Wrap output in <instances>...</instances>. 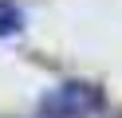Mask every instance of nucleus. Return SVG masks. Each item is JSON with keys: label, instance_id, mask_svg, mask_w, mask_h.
Segmentation results:
<instances>
[{"label": "nucleus", "instance_id": "f257e3e1", "mask_svg": "<svg viewBox=\"0 0 122 118\" xmlns=\"http://www.w3.org/2000/svg\"><path fill=\"white\" fill-rule=\"evenodd\" d=\"M102 110V91L95 83H63L43 94L40 118H95Z\"/></svg>", "mask_w": 122, "mask_h": 118}, {"label": "nucleus", "instance_id": "f03ea898", "mask_svg": "<svg viewBox=\"0 0 122 118\" xmlns=\"http://www.w3.org/2000/svg\"><path fill=\"white\" fill-rule=\"evenodd\" d=\"M20 8L12 4V0H0V36H16L20 31Z\"/></svg>", "mask_w": 122, "mask_h": 118}]
</instances>
